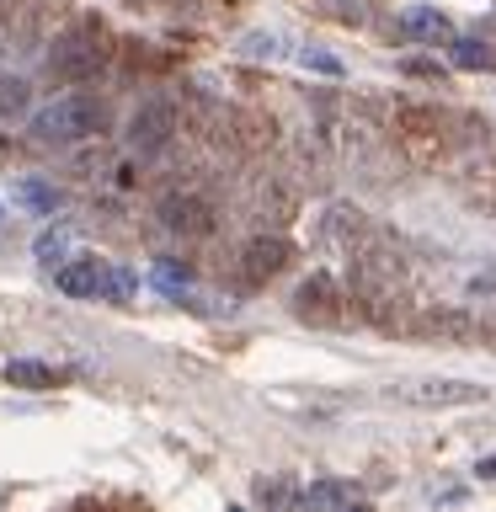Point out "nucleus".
Masks as SVG:
<instances>
[{"mask_svg":"<svg viewBox=\"0 0 496 512\" xmlns=\"http://www.w3.org/2000/svg\"><path fill=\"white\" fill-rule=\"evenodd\" d=\"M102 128H107V107H102V96H91V91L54 96L48 107L32 112V139L48 144V150H59V144H80V139L102 134Z\"/></svg>","mask_w":496,"mask_h":512,"instance_id":"1","label":"nucleus"},{"mask_svg":"<svg viewBox=\"0 0 496 512\" xmlns=\"http://www.w3.org/2000/svg\"><path fill=\"white\" fill-rule=\"evenodd\" d=\"M43 64H48V75H54V80H64V86H80V80L102 75V64H107L102 27H70V32H59Z\"/></svg>","mask_w":496,"mask_h":512,"instance_id":"2","label":"nucleus"},{"mask_svg":"<svg viewBox=\"0 0 496 512\" xmlns=\"http://www.w3.org/2000/svg\"><path fill=\"white\" fill-rule=\"evenodd\" d=\"M54 288L64 299H128L134 278L107 267V262H96V256H75V262H64L54 272Z\"/></svg>","mask_w":496,"mask_h":512,"instance_id":"3","label":"nucleus"},{"mask_svg":"<svg viewBox=\"0 0 496 512\" xmlns=\"http://www.w3.org/2000/svg\"><path fill=\"white\" fill-rule=\"evenodd\" d=\"M128 150H134L139 160H155L166 144L176 139V107L166 102V96H150V102L134 107V118H128Z\"/></svg>","mask_w":496,"mask_h":512,"instance_id":"4","label":"nucleus"},{"mask_svg":"<svg viewBox=\"0 0 496 512\" xmlns=\"http://www.w3.org/2000/svg\"><path fill=\"white\" fill-rule=\"evenodd\" d=\"M294 315L310 320V326H320V331H336V326H342V315H347V294H342L331 278H320V272H315V278L299 283Z\"/></svg>","mask_w":496,"mask_h":512,"instance_id":"5","label":"nucleus"},{"mask_svg":"<svg viewBox=\"0 0 496 512\" xmlns=\"http://www.w3.org/2000/svg\"><path fill=\"white\" fill-rule=\"evenodd\" d=\"M390 395L406 400V406H480L486 400L480 384H464V379H416V384H400Z\"/></svg>","mask_w":496,"mask_h":512,"instance_id":"6","label":"nucleus"},{"mask_svg":"<svg viewBox=\"0 0 496 512\" xmlns=\"http://www.w3.org/2000/svg\"><path fill=\"white\" fill-rule=\"evenodd\" d=\"M155 214L171 235H208L214 230V203H203L198 192H166Z\"/></svg>","mask_w":496,"mask_h":512,"instance_id":"7","label":"nucleus"},{"mask_svg":"<svg viewBox=\"0 0 496 512\" xmlns=\"http://www.w3.org/2000/svg\"><path fill=\"white\" fill-rule=\"evenodd\" d=\"M368 235H374V224H368V214H363V208H352V203H331L326 214H320V240H326V246L358 251Z\"/></svg>","mask_w":496,"mask_h":512,"instance_id":"8","label":"nucleus"},{"mask_svg":"<svg viewBox=\"0 0 496 512\" xmlns=\"http://www.w3.org/2000/svg\"><path fill=\"white\" fill-rule=\"evenodd\" d=\"M283 267H288V240H278V235H256V240L240 246V278L246 283L278 278Z\"/></svg>","mask_w":496,"mask_h":512,"instance_id":"9","label":"nucleus"},{"mask_svg":"<svg viewBox=\"0 0 496 512\" xmlns=\"http://www.w3.org/2000/svg\"><path fill=\"white\" fill-rule=\"evenodd\" d=\"M400 32L416 43H454V22L438 11V6H411L406 16H400Z\"/></svg>","mask_w":496,"mask_h":512,"instance_id":"10","label":"nucleus"},{"mask_svg":"<svg viewBox=\"0 0 496 512\" xmlns=\"http://www.w3.org/2000/svg\"><path fill=\"white\" fill-rule=\"evenodd\" d=\"M75 224H54V230H43L38 240H32V256H38V267H64V262H75Z\"/></svg>","mask_w":496,"mask_h":512,"instance_id":"11","label":"nucleus"},{"mask_svg":"<svg viewBox=\"0 0 496 512\" xmlns=\"http://www.w3.org/2000/svg\"><path fill=\"white\" fill-rule=\"evenodd\" d=\"M6 379L16 384V390H54L64 374H59V368H48V363H38V358H11Z\"/></svg>","mask_w":496,"mask_h":512,"instance_id":"12","label":"nucleus"},{"mask_svg":"<svg viewBox=\"0 0 496 512\" xmlns=\"http://www.w3.org/2000/svg\"><path fill=\"white\" fill-rule=\"evenodd\" d=\"M358 486L352 480H315L310 491H299V507H352Z\"/></svg>","mask_w":496,"mask_h":512,"instance_id":"13","label":"nucleus"},{"mask_svg":"<svg viewBox=\"0 0 496 512\" xmlns=\"http://www.w3.org/2000/svg\"><path fill=\"white\" fill-rule=\"evenodd\" d=\"M32 112V80L27 75H0V118H27Z\"/></svg>","mask_w":496,"mask_h":512,"instance_id":"14","label":"nucleus"},{"mask_svg":"<svg viewBox=\"0 0 496 512\" xmlns=\"http://www.w3.org/2000/svg\"><path fill=\"white\" fill-rule=\"evenodd\" d=\"M454 64L459 70H496V54L475 38H454Z\"/></svg>","mask_w":496,"mask_h":512,"instance_id":"15","label":"nucleus"},{"mask_svg":"<svg viewBox=\"0 0 496 512\" xmlns=\"http://www.w3.org/2000/svg\"><path fill=\"white\" fill-rule=\"evenodd\" d=\"M16 198H22L27 208H38V214H54V208H59V192L48 187V182H38V176H27V182H16Z\"/></svg>","mask_w":496,"mask_h":512,"instance_id":"16","label":"nucleus"},{"mask_svg":"<svg viewBox=\"0 0 496 512\" xmlns=\"http://www.w3.org/2000/svg\"><path fill=\"white\" fill-rule=\"evenodd\" d=\"M150 278H155V288H160L166 299H182V294H187V267H176V262H155Z\"/></svg>","mask_w":496,"mask_h":512,"instance_id":"17","label":"nucleus"},{"mask_svg":"<svg viewBox=\"0 0 496 512\" xmlns=\"http://www.w3.org/2000/svg\"><path fill=\"white\" fill-rule=\"evenodd\" d=\"M331 11L342 16V22H352V27L374 22V0H331Z\"/></svg>","mask_w":496,"mask_h":512,"instance_id":"18","label":"nucleus"},{"mask_svg":"<svg viewBox=\"0 0 496 512\" xmlns=\"http://www.w3.org/2000/svg\"><path fill=\"white\" fill-rule=\"evenodd\" d=\"M299 64H304V70H315V75H342V59H336V54H326V48H304V54H299Z\"/></svg>","mask_w":496,"mask_h":512,"instance_id":"19","label":"nucleus"},{"mask_svg":"<svg viewBox=\"0 0 496 512\" xmlns=\"http://www.w3.org/2000/svg\"><path fill=\"white\" fill-rule=\"evenodd\" d=\"M278 48H283V43L272 38V32H267V38H246V54H256V59H262V54L272 59V54H278Z\"/></svg>","mask_w":496,"mask_h":512,"instance_id":"20","label":"nucleus"},{"mask_svg":"<svg viewBox=\"0 0 496 512\" xmlns=\"http://www.w3.org/2000/svg\"><path fill=\"white\" fill-rule=\"evenodd\" d=\"M406 75H422V80H432V75H443L432 59H406Z\"/></svg>","mask_w":496,"mask_h":512,"instance_id":"21","label":"nucleus"},{"mask_svg":"<svg viewBox=\"0 0 496 512\" xmlns=\"http://www.w3.org/2000/svg\"><path fill=\"white\" fill-rule=\"evenodd\" d=\"M475 475H480V480H496V454H491V459H480V464H475Z\"/></svg>","mask_w":496,"mask_h":512,"instance_id":"22","label":"nucleus"},{"mask_svg":"<svg viewBox=\"0 0 496 512\" xmlns=\"http://www.w3.org/2000/svg\"><path fill=\"white\" fill-rule=\"evenodd\" d=\"M342 512H374V507H363V502H352V507H342Z\"/></svg>","mask_w":496,"mask_h":512,"instance_id":"23","label":"nucleus"},{"mask_svg":"<svg viewBox=\"0 0 496 512\" xmlns=\"http://www.w3.org/2000/svg\"><path fill=\"white\" fill-rule=\"evenodd\" d=\"M0 219H6V208H0Z\"/></svg>","mask_w":496,"mask_h":512,"instance_id":"24","label":"nucleus"}]
</instances>
